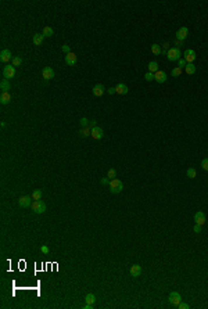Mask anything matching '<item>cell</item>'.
I'll return each instance as SVG.
<instances>
[{"instance_id": "14", "label": "cell", "mask_w": 208, "mask_h": 309, "mask_svg": "<svg viewBox=\"0 0 208 309\" xmlns=\"http://www.w3.org/2000/svg\"><path fill=\"white\" fill-rule=\"evenodd\" d=\"M65 64L67 65H75L76 64V56H75V53H69V54H65Z\"/></svg>"}, {"instance_id": "31", "label": "cell", "mask_w": 208, "mask_h": 309, "mask_svg": "<svg viewBox=\"0 0 208 309\" xmlns=\"http://www.w3.org/2000/svg\"><path fill=\"white\" fill-rule=\"evenodd\" d=\"M168 52H169V43H164L162 49H161V54L165 56V54H168Z\"/></svg>"}, {"instance_id": "22", "label": "cell", "mask_w": 208, "mask_h": 309, "mask_svg": "<svg viewBox=\"0 0 208 309\" xmlns=\"http://www.w3.org/2000/svg\"><path fill=\"white\" fill-rule=\"evenodd\" d=\"M42 33H43V36H44V37H50V36H53V35H54V31H53V28H51V26H44Z\"/></svg>"}, {"instance_id": "32", "label": "cell", "mask_w": 208, "mask_h": 309, "mask_svg": "<svg viewBox=\"0 0 208 309\" xmlns=\"http://www.w3.org/2000/svg\"><path fill=\"white\" fill-rule=\"evenodd\" d=\"M181 73H182V68H179V67H176V68H173L172 69V72H171V75L175 78V76H181Z\"/></svg>"}, {"instance_id": "38", "label": "cell", "mask_w": 208, "mask_h": 309, "mask_svg": "<svg viewBox=\"0 0 208 309\" xmlns=\"http://www.w3.org/2000/svg\"><path fill=\"white\" fill-rule=\"evenodd\" d=\"M178 308H179V309H189V308H190V305L186 304V302H181V304L178 305Z\"/></svg>"}, {"instance_id": "9", "label": "cell", "mask_w": 208, "mask_h": 309, "mask_svg": "<svg viewBox=\"0 0 208 309\" xmlns=\"http://www.w3.org/2000/svg\"><path fill=\"white\" fill-rule=\"evenodd\" d=\"M185 60H186V63H193L194 60H196V57H197V54H196V52L194 50H192V49H187L186 52H185Z\"/></svg>"}, {"instance_id": "2", "label": "cell", "mask_w": 208, "mask_h": 309, "mask_svg": "<svg viewBox=\"0 0 208 309\" xmlns=\"http://www.w3.org/2000/svg\"><path fill=\"white\" fill-rule=\"evenodd\" d=\"M31 208L35 214H44L46 212V204L43 202L42 200H33Z\"/></svg>"}, {"instance_id": "5", "label": "cell", "mask_w": 208, "mask_h": 309, "mask_svg": "<svg viewBox=\"0 0 208 309\" xmlns=\"http://www.w3.org/2000/svg\"><path fill=\"white\" fill-rule=\"evenodd\" d=\"M31 200H33L32 195H22V197H20V200H18V205H20L21 208H28V207H31L32 202H33Z\"/></svg>"}, {"instance_id": "16", "label": "cell", "mask_w": 208, "mask_h": 309, "mask_svg": "<svg viewBox=\"0 0 208 309\" xmlns=\"http://www.w3.org/2000/svg\"><path fill=\"white\" fill-rule=\"evenodd\" d=\"M10 101H11L10 92H1V95H0V103L1 104H8Z\"/></svg>"}, {"instance_id": "17", "label": "cell", "mask_w": 208, "mask_h": 309, "mask_svg": "<svg viewBox=\"0 0 208 309\" xmlns=\"http://www.w3.org/2000/svg\"><path fill=\"white\" fill-rule=\"evenodd\" d=\"M115 90H117L118 95H126V93L129 92L128 86H126L125 83H118L117 86H115Z\"/></svg>"}, {"instance_id": "23", "label": "cell", "mask_w": 208, "mask_h": 309, "mask_svg": "<svg viewBox=\"0 0 208 309\" xmlns=\"http://www.w3.org/2000/svg\"><path fill=\"white\" fill-rule=\"evenodd\" d=\"M79 133H80V136H82V137L90 136V135H92V128H90V126H87V128H82Z\"/></svg>"}, {"instance_id": "11", "label": "cell", "mask_w": 208, "mask_h": 309, "mask_svg": "<svg viewBox=\"0 0 208 309\" xmlns=\"http://www.w3.org/2000/svg\"><path fill=\"white\" fill-rule=\"evenodd\" d=\"M194 222H196L197 225H200V226H203L204 223H205V214H204L203 211L196 212V215H194Z\"/></svg>"}, {"instance_id": "33", "label": "cell", "mask_w": 208, "mask_h": 309, "mask_svg": "<svg viewBox=\"0 0 208 309\" xmlns=\"http://www.w3.org/2000/svg\"><path fill=\"white\" fill-rule=\"evenodd\" d=\"M186 65H187V63H186L185 58H181V60L178 61V67H179V68H186Z\"/></svg>"}, {"instance_id": "40", "label": "cell", "mask_w": 208, "mask_h": 309, "mask_svg": "<svg viewBox=\"0 0 208 309\" xmlns=\"http://www.w3.org/2000/svg\"><path fill=\"white\" fill-rule=\"evenodd\" d=\"M40 251H42L43 254H49V247L47 246H42V247H40Z\"/></svg>"}, {"instance_id": "1", "label": "cell", "mask_w": 208, "mask_h": 309, "mask_svg": "<svg viewBox=\"0 0 208 309\" xmlns=\"http://www.w3.org/2000/svg\"><path fill=\"white\" fill-rule=\"evenodd\" d=\"M108 187H110V191H111L112 194H118L121 193L123 190V184L122 182L119 180V179H112V180H110V184H108Z\"/></svg>"}, {"instance_id": "37", "label": "cell", "mask_w": 208, "mask_h": 309, "mask_svg": "<svg viewBox=\"0 0 208 309\" xmlns=\"http://www.w3.org/2000/svg\"><path fill=\"white\" fill-rule=\"evenodd\" d=\"M80 125H82V128H87L89 126V121L86 119V118H82L80 119Z\"/></svg>"}, {"instance_id": "19", "label": "cell", "mask_w": 208, "mask_h": 309, "mask_svg": "<svg viewBox=\"0 0 208 309\" xmlns=\"http://www.w3.org/2000/svg\"><path fill=\"white\" fill-rule=\"evenodd\" d=\"M0 89H1V92H10L11 85H10V82H8V79H3V80L0 82Z\"/></svg>"}, {"instance_id": "7", "label": "cell", "mask_w": 208, "mask_h": 309, "mask_svg": "<svg viewBox=\"0 0 208 309\" xmlns=\"http://www.w3.org/2000/svg\"><path fill=\"white\" fill-rule=\"evenodd\" d=\"M187 35H189V29H187L186 26H182V28H179L178 29V32L175 33V36L178 40H182V42H185V39L187 37Z\"/></svg>"}, {"instance_id": "26", "label": "cell", "mask_w": 208, "mask_h": 309, "mask_svg": "<svg viewBox=\"0 0 208 309\" xmlns=\"http://www.w3.org/2000/svg\"><path fill=\"white\" fill-rule=\"evenodd\" d=\"M186 175H187V178H189V179H194L196 176H197V172H196V169H194V168H189V169H187V172H186Z\"/></svg>"}, {"instance_id": "42", "label": "cell", "mask_w": 208, "mask_h": 309, "mask_svg": "<svg viewBox=\"0 0 208 309\" xmlns=\"http://www.w3.org/2000/svg\"><path fill=\"white\" fill-rule=\"evenodd\" d=\"M175 44H176V47L179 49V47H182V46H183V42H182V40H178V39H176Z\"/></svg>"}, {"instance_id": "39", "label": "cell", "mask_w": 208, "mask_h": 309, "mask_svg": "<svg viewBox=\"0 0 208 309\" xmlns=\"http://www.w3.org/2000/svg\"><path fill=\"white\" fill-rule=\"evenodd\" d=\"M193 230H194V233H201V226L200 225H194V227H193Z\"/></svg>"}, {"instance_id": "25", "label": "cell", "mask_w": 208, "mask_h": 309, "mask_svg": "<svg viewBox=\"0 0 208 309\" xmlns=\"http://www.w3.org/2000/svg\"><path fill=\"white\" fill-rule=\"evenodd\" d=\"M85 301H86V304H94V301H96V295H94V294H87V295H86V298H85Z\"/></svg>"}, {"instance_id": "4", "label": "cell", "mask_w": 208, "mask_h": 309, "mask_svg": "<svg viewBox=\"0 0 208 309\" xmlns=\"http://www.w3.org/2000/svg\"><path fill=\"white\" fill-rule=\"evenodd\" d=\"M168 301H169V304H171V305H173V306H178V305L182 302L181 294L178 293V291H172V293L169 294V297H168Z\"/></svg>"}, {"instance_id": "44", "label": "cell", "mask_w": 208, "mask_h": 309, "mask_svg": "<svg viewBox=\"0 0 208 309\" xmlns=\"http://www.w3.org/2000/svg\"><path fill=\"white\" fill-rule=\"evenodd\" d=\"M83 309H93V305H92V304H85V305H83Z\"/></svg>"}, {"instance_id": "20", "label": "cell", "mask_w": 208, "mask_h": 309, "mask_svg": "<svg viewBox=\"0 0 208 309\" xmlns=\"http://www.w3.org/2000/svg\"><path fill=\"white\" fill-rule=\"evenodd\" d=\"M43 39H44L43 33H35V35H33V44H35V46H40L43 43Z\"/></svg>"}, {"instance_id": "30", "label": "cell", "mask_w": 208, "mask_h": 309, "mask_svg": "<svg viewBox=\"0 0 208 309\" xmlns=\"http://www.w3.org/2000/svg\"><path fill=\"white\" fill-rule=\"evenodd\" d=\"M11 63H13L11 65H14V67H20V65L22 64V58H21V57H14Z\"/></svg>"}, {"instance_id": "24", "label": "cell", "mask_w": 208, "mask_h": 309, "mask_svg": "<svg viewBox=\"0 0 208 309\" xmlns=\"http://www.w3.org/2000/svg\"><path fill=\"white\" fill-rule=\"evenodd\" d=\"M185 69H186V73H187V75H193V73L196 72V65H194L193 63H189L186 65V68H185Z\"/></svg>"}, {"instance_id": "35", "label": "cell", "mask_w": 208, "mask_h": 309, "mask_svg": "<svg viewBox=\"0 0 208 309\" xmlns=\"http://www.w3.org/2000/svg\"><path fill=\"white\" fill-rule=\"evenodd\" d=\"M201 166H203L204 171H207L208 172V158H204L203 161H201Z\"/></svg>"}, {"instance_id": "45", "label": "cell", "mask_w": 208, "mask_h": 309, "mask_svg": "<svg viewBox=\"0 0 208 309\" xmlns=\"http://www.w3.org/2000/svg\"><path fill=\"white\" fill-rule=\"evenodd\" d=\"M96 126V121H90V128H94Z\"/></svg>"}, {"instance_id": "29", "label": "cell", "mask_w": 208, "mask_h": 309, "mask_svg": "<svg viewBox=\"0 0 208 309\" xmlns=\"http://www.w3.org/2000/svg\"><path fill=\"white\" fill-rule=\"evenodd\" d=\"M151 52H153V54H155V56L161 54V47H160V44H153V46H151Z\"/></svg>"}, {"instance_id": "10", "label": "cell", "mask_w": 208, "mask_h": 309, "mask_svg": "<svg viewBox=\"0 0 208 309\" xmlns=\"http://www.w3.org/2000/svg\"><path fill=\"white\" fill-rule=\"evenodd\" d=\"M13 56H11V52L10 50H7V49H4V50H1V53H0V60L3 61V63H8V61H13Z\"/></svg>"}, {"instance_id": "36", "label": "cell", "mask_w": 208, "mask_h": 309, "mask_svg": "<svg viewBox=\"0 0 208 309\" xmlns=\"http://www.w3.org/2000/svg\"><path fill=\"white\" fill-rule=\"evenodd\" d=\"M144 79H146V80H153V79H154V73H151V72H147L146 73V75H144Z\"/></svg>"}, {"instance_id": "18", "label": "cell", "mask_w": 208, "mask_h": 309, "mask_svg": "<svg viewBox=\"0 0 208 309\" xmlns=\"http://www.w3.org/2000/svg\"><path fill=\"white\" fill-rule=\"evenodd\" d=\"M103 93H104V86L103 85H96L94 87H93V95L96 96V97H100V96H103Z\"/></svg>"}, {"instance_id": "41", "label": "cell", "mask_w": 208, "mask_h": 309, "mask_svg": "<svg viewBox=\"0 0 208 309\" xmlns=\"http://www.w3.org/2000/svg\"><path fill=\"white\" fill-rule=\"evenodd\" d=\"M102 184H104V186L110 184V179H108V178H103L102 179Z\"/></svg>"}, {"instance_id": "8", "label": "cell", "mask_w": 208, "mask_h": 309, "mask_svg": "<svg viewBox=\"0 0 208 309\" xmlns=\"http://www.w3.org/2000/svg\"><path fill=\"white\" fill-rule=\"evenodd\" d=\"M90 136L93 137V139H96V140H100V139H103V136H104V132H103V129L100 126H94V128H92Z\"/></svg>"}, {"instance_id": "12", "label": "cell", "mask_w": 208, "mask_h": 309, "mask_svg": "<svg viewBox=\"0 0 208 309\" xmlns=\"http://www.w3.org/2000/svg\"><path fill=\"white\" fill-rule=\"evenodd\" d=\"M42 76L46 80H50V79H53L54 78V71H53V68H50V67H44L43 68V71H42Z\"/></svg>"}, {"instance_id": "15", "label": "cell", "mask_w": 208, "mask_h": 309, "mask_svg": "<svg viewBox=\"0 0 208 309\" xmlns=\"http://www.w3.org/2000/svg\"><path fill=\"white\" fill-rule=\"evenodd\" d=\"M130 274H132V277H139L142 274V266L137 265V263L132 265L130 266Z\"/></svg>"}, {"instance_id": "13", "label": "cell", "mask_w": 208, "mask_h": 309, "mask_svg": "<svg viewBox=\"0 0 208 309\" xmlns=\"http://www.w3.org/2000/svg\"><path fill=\"white\" fill-rule=\"evenodd\" d=\"M154 80H157L158 83H164L166 82V73L164 71H157L154 73Z\"/></svg>"}, {"instance_id": "34", "label": "cell", "mask_w": 208, "mask_h": 309, "mask_svg": "<svg viewBox=\"0 0 208 309\" xmlns=\"http://www.w3.org/2000/svg\"><path fill=\"white\" fill-rule=\"evenodd\" d=\"M61 52L65 53V54H69V53H71V47H69L68 44H63V46H61Z\"/></svg>"}, {"instance_id": "28", "label": "cell", "mask_w": 208, "mask_h": 309, "mask_svg": "<svg viewBox=\"0 0 208 309\" xmlns=\"http://www.w3.org/2000/svg\"><path fill=\"white\" fill-rule=\"evenodd\" d=\"M32 198L33 200H40L42 198V190H33V193H32Z\"/></svg>"}, {"instance_id": "43", "label": "cell", "mask_w": 208, "mask_h": 309, "mask_svg": "<svg viewBox=\"0 0 208 309\" xmlns=\"http://www.w3.org/2000/svg\"><path fill=\"white\" fill-rule=\"evenodd\" d=\"M114 93H117L115 87H110V89H108V95H114Z\"/></svg>"}, {"instance_id": "6", "label": "cell", "mask_w": 208, "mask_h": 309, "mask_svg": "<svg viewBox=\"0 0 208 309\" xmlns=\"http://www.w3.org/2000/svg\"><path fill=\"white\" fill-rule=\"evenodd\" d=\"M16 75V67L14 65H7L3 68V78L4 79H10Z\"/></svg>"}, {"instance_id": "27", "label": "cell", "mask_w": 208, "mask_h": 309, "mask_svg": "<svg viewBox=\"0 0 208 309\" xmlns=\"http://www.w3.org/2000/svg\"><path fill=\"white\" fill-rule=\"evenodd\" d=\"M107 178L110 179V180H112V179L117 178V171L114 169V168H111V169H108V172H107Z\"/></svg>"}, {"instance_id": "21", "label": "cell", "mask_w": 208, "mask_h": 309, "mask_svg": "<svg viewBox=\"0 0 208 309\" xmlns=\"http://www.w3.org/2000/svg\"><path fill=\"white\" fill-rule=\"evenodd\" d=\"M147 68H149V72H151V73H155L157 71H160V69H158V63H157V61H150L149 65H147Z\"/></svg>"}, {"instance_id": "3", "label": "cell", "mask_w": 208, "mask_h": 309, "mask_svg": "<svg viewBox=\"0 0 208 309\" xmlns=\"http://www.w3.org/2000/svg\"><path fill=\"white\" fill-rule=\"evenodd\" d=\"M166 57H168V60H169V61H179V60H181V57H182L181 49H178V47L169 49V52H168V54H166Z\"/></svg>"}]
</instances>
